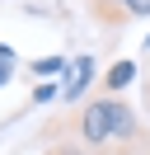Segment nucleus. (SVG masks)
<instances>
[{
  "mask_svg": "<svg viewBox=\"0 0 150 155\" xmlns=\"http://www.w3.org/2000/svg\"><path fill=\"white\" fill-rule=\"evenodd\" d=\"M131 80H136V66H131V61H117V66L103 71V85H99V89H103V94H122Z\"/></svg>",
  "mask_w": 150,
  "mask_h": 155,
  "instance_id": "obj_4",
  "label": "nucleus"
},
{
  "mask_svg": "<svg viewBox=\"0 0 150 155\" xmlns=\"http://www.w3.org/2000/svg\"><path fill=\"white\" fill-rule=\"evenodd\" d=\"M89 80H94V57L89 52H80V57L70 61V71H66V85H61V99L66 104H75V99L89 89Z\"/></svg>",
  "mask_w": 150,
  "mask_h": 155,
  "instance_id": "obj_3",
  "label": "nucleus"
},
{
  "mask_svg": "<svg viewBox=\"0 0 150 155\" xmlns=\"http://www.w3.org/2000/svg\"><path fill=\"white\" fill-rule=\"evenodd\" d=\"M145 47H150V38H145Z\"/></svg>",
  "mask_w": 150,
  "mask_h": 155,
  "instance_id": "obj_7",
  "label": "nucleus"
},
{
  "mask_svg": "<svg viewBox=\"0 0 150 155\" xmlns=\"http://www.w3.org/2000/svg\"><path fill=\"white\" fill-rule=\"evenodd\" d=\"M9 71H14V47H5V42H0V85L9 80Z\"/></svg>",
  "mask_w": 150,
  "mask_h": 155,
  "instance_id": "obj_5",
  "label": "nucleus"
},
{
  "mask_svg": "<svg viewBox=\"0 0 150 155\" xmlns=\"http://www.w3.org/2000/svg\"><path fill=\"white\" fill-rule=\"evenodd\" d=\"M89 10L103 28H122L131 19H150V0H89Z\"/></svg>",
  "mask_w": 150,
  "mask_h": 155,
  "instance_id": "obj_2",
  "label": "nucleus"
},
{
  "mask_svg": "<svg viewBox=\"0 0 150 155\" xmlns=\"http://www.w3.org/2000/svg\"><path fill=\"white\" fill-rule=\"evenodd\" d=\"M70 127H75V136H80L89 150H99V155H131L141 141H145L136 108H131L122 94L84 99V104L75 108Z\"/></svg>",
  "mask_w": 150,
  "mask_h": 155,
  "instance_id": "obj_1",
  "label": "nucleus"
},
{
  "mask_svg": "<svg viewBox=\"0 0 150 155\" xmlns=\"http://www.w3.org/2000/svg\"><path fill=\"white\" fill-rule=\"evenodd\" d=\"M56 94H61V85H38L33 89V104H47V99H56Z\"/></svg>",
  "mask_w": 150,
  "mask_h": 155,
  "instance_id": "obj_6",
  "label": "nucleus"
},
{
  "mask_svg": "<svg viewBox=\"0 0 150 155\" xmlns=\"http://www.w3.org/2000/svg\"><path fill=\"white\" fill-rule=\"evenodd\" d=\"M145 94H150V89H145Z\"/></svg>",
  "mask_w": 150,
  "mask_h": 155,
  "instance_id": "obj_8",
  "label": "nucleus"
}]
</instances>
